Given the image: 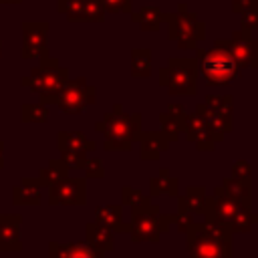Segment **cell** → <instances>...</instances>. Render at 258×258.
<instances>
[{
  "label": "cell",
  "mask_w": 258,
  "mask_h": 258,
  "mask_svg": "<svg viewBox=\"0 0 258 258\" xmlns=\"http://www.w3.org/2000/svg\"><path fill=\"white\" fill-rule=\"evenodd\" d=\"M105 8V12H113V14H119V12H125V14H131L133 10V4L131 0H99Z\"/></svg>",
  "instance_id": "8d00e7d4"
},
{
  "label": "cell",
  "mask_w": 258,
  "mask_h": 258,
  "mask_svg": "<svg viewBox=\"0 0 258 258\" xmlns=\"http://www.w3.org/2000/svg\"><path fill=\"white\" fill-rule=\"evenodd\" d=\"M79 167L85 169V175H87L89 179H101V177H105V167H103V161H101L99 157L87 155Z\"/></svg>",
  "instance_id": "836d02e7"
},
{
  "label": "cell",
  "mask_w": 258,
  "mask_h": 258,
  "mask_svg": "<svg viewBox=\"0 0 258 258\" xmlns=\"http://www.w3.org/2000/svg\"><path fill=\"white\" fill-rule=\"evenodd\" d=\"M56 143H58V151H75L81 155H89L97 149V143L89 139L83 131H58Z\"/></svg>",
  "instance_id": "e0dca14e"
},
{
  "label": "cell",
  "mask_w": 258,
  "mask_h": 258,
  "mask_svg": "<svg viewBox=\"0 0 258 258\" xmlns=\"http://www.w3.org/2000/svg\"><path fill=\"white\" fill-rule=\"evenodd\" d=\"M105 254L93 250L87 242H50L48 258H103Z\"/></svg>",
  "instance_id": "2e32d148"
},
{
  "label": "cell",
  "mask_w": 258,
  "mask_h": 258,
  "mask_svg": "<svg viewBox=\"0 0 258 258\" xmlns=\"http://www.w3.org/2000/svg\"><path fill=\"white\" fill-rule=\"evenodd\" d=\"M177 218H175V228H177V232H181V234H187L189 230H191V226L198 222L196 220V216L189 212V210H185V208H177Z\"/></svg>",
  "instance_id": "d590c367"
},
{
  "label": "cell",
  "mask_w": 258,
  "mask_h": 258,
  "mask_svg": "<svg viewBox=\"0 0 258 258\" xmlns=\"http://www.w3.org/2000/svg\"><path fill=\"white\" fill-rule=\"evenodd\" d=\"M244 208H252L250 204L240 202L238 198H234L224 185H216L212 196L206 198V206H204V214L202 218H208L216 224H224L230 228V224L234 222V218L244 210Z\"/></svg>",
  "instance_id": "9c48e42d"
},
{
  "label": "cell",
  "mask_w": 258,
  "mask_h": 258,
  "mask_svg": "<svg viewBox=\"0 0 258 258\" xmlns=\"http://www.w3.org/2000/svg\"><path fill=\"white\" fill-rule=\"evenodd\" d=\"M129 16L145 32H157L165 22V12L157 6H141L139 10H131Z\"/></svg>",
  "instance_id": "44dd1931"
},
{
  "label": "cell",
  "mask_w": 258,
  "mask_h": 258,
  "mask_svg": "<svg viewBox=\"0 0 258 258\" xmlns=\"http://www.w3.org/2000/svg\"><path fill=\"white\" fill-rule=\"evenodd\" d=\"M206 198H208L206 187L191 185V187L185 189V196H177V208H185L194 216H202L204 214V206H206Z\"/></svg>",
  "instance_id": "603a6c76"
},
{
  "label": "cell",
  "mask_w": 258,
  "mask_h": 258,
  "mask_svg": "<svg viewBox=\"0 0 258 258\" xmlns=\"http://www.w3.org/2000/svg\"><path fill=\"white\" fill-rule=\"evenodd\" d=\"M69 79V69L58 62V58L46 54L40 58V64L32 67L26 77L20 79L22 87H28L40 97V103L54 105L62 85Z\"/></svg>",
  "instance_id": "277c9868"
},
{
  "label": "cell",
  "mask_w": 258,
  "mask_h": 258,
  "mask_svg": "<svg viewBox=\"0 0 258 258\" xmlns=\"http://www.w3.org/2000/svg\"><path fill=\"white\" fill-rule=\"evenodd\" d=\"M105 18V8L99 0H85L83 22H101Z\"/></svg>",
  "instance_id": "e575fe53"
},
{
  "label": "cell",
  "mask_w": 258,
  "mask_h": 258,
  "mask_svg": "<svg viewBox=\"0 0 258 258\" xmlns=\"http://www.w3.org/2000/svg\"><path fill=\"white\" fill-rule=\"evenodd\" d=\"M48 22L46 20H24L20 24L22 30V58H42L48 54Z\"/></svg>",
  "instance_id": "8fae6325"
},
{
  "label": "cell",
  "mask_w": 258,
  "mask_h": 258,
  "mask_svg": "<svg viewBox=\"0 0 258 258\" xmlns=\"http://www.w3.org/2000/svg\"><path fill=\"white\" fill-rule=\"evenodd\" d=\"M222 185L240 202L250 204L252 206V179H242V177H234L228 175L222 179Z\"/></svg>",
  "instance_id": "d4e9b609"
},
{
  "label": "cell",
  "mask_w": 258,
  "mask_h": 258,
  "mask_svg": "<svg viewBox=\"0 0 258 258\" xmlns=\"http://www.w3.org/2000/svg\"><path fill=\"white\" fill-rule=\"evenodd\" d=\"M196 58L200 62V75L210 87L228 85L234 79L242 77V69L234 60L232 52L228 50L226 38H218L210 50H204L200 46L194 48Z\"/></svg>",
  "instance_id": "3957f363"
},
{
  "label": "cell",
  "mask_w": 258,
  "mask_h": 258,
  "mask_svg": "<svg viewBox=\"0 0 258 258\" xmlns=\"http://www.w3.org/2000/svg\"><path fill=\"white\" fill-rule=\"evenodd\" d=\"M95 222L113 230V232H129V222L123 220V204H107L95 208Z\"/></svg>",
  "instance_id": "ac0fdd59"
},
{
  "label": "cell",
  "mask_w": 258,
  "mask_h": 258,
  "mask_svg": "<svg viewBox=\"0 0 258 258\" xmlns=\"http://www.w3.org/2000/svg\"><path fill=\"white\" fill-rule=\"evenodd\" d=\"M121 196H123V204L129 206L131 212H135V210H143V208H147V206L153 204L149 196H145V194H141L139 189L129 187V185H125V187L121 189Z\"/></svg>",
  "instance_id": "f546056e"
},
{
  "label": "cell",
  "mask_w": 258,
  "mask_h": 258,
  "mask_svg": "<svg viewBox=\"0 0 258 258\" xmlns=\"http://www.w3.org/2000/svg\"><path fill=\"white\" fill-rule=\"evenodd\" d=\"M254 224H258V214H252V208H244L234 218V222L230 224V230L232 232H238V234H246V232L252 230Z\"/></svg>",
  "instance_id": "1f68e13d"
},
{
  "label": "cell",
  "mask_w": 258,
  "mask_h": 258,
  "mask_svg": "<svg viewBox=\"0 0 258 258\" xmlns=\"http://www.w3.org/2000/svg\"><path fill=\"white\" fill-rule=\"evenodd\" d=\"M167 113H169V115H173L175 119H179L181 123H183V121H185V117H187L185 107H183V105H179V103H171V105L167 107Z\"/></svg>",
  "instance_id": "b9f144b4"
},
{
  "label": "cell",
  "mask_w": 258,
  "mask_h": 258,
  "mask_svg": "<svg viewBox=\"0 0 258 258\" xmlns=\"http://www.w3.org/2000/svg\"><path fill=\"white\" fill-rule=\"evenodd\" d=\"M177 194H179V179L169 175V171L165 167H161L159 173L149 179V196L151 198H157V196H177Z\"/></svg>",
  "instance_id": "7402d4cb"
},
{
  "label": "cell",
  "mask_w": 258,
  "mask_h": 258,
  "mask_svg": "<svg viewBox=\"0 0 258 258\" xmlns=\"http://www.w3.org/2000/svg\"><path fill=\"white\" fill-rule=\"evenodd\" d=\"M194 143H196V149L198 151H214V147H216V141H214V137L210 135L208 129L204 133H200Z\"/></svg>",
  "instance_id": "ab89813d"
},
{
  "label": "cell",
  "mask_w": 258,
  "mask_h": 258,
  "mask_svg": "<svg viewBox=\"0 0 258 258\" xmlns=\"http://www.w3.org/2000/svg\"><path fill=\"white\" fill-rule=\"evenodd\" d=\"M95 99H97V89L85 77H77V79H67L54 105L64 115H79L89 105H93Z\"/></svg>",
  "instance_id": "ba28073f"
},
{
  "label": "cell",
  "mask_w": 258,
  "mask_h": 258,
  "mask_svg": "<svg viewBox=\"0 0 258 258\" xmlns=\"http://www.w3.org/2000/svg\"><path fill=\"white\" fill-rule=\"evenodd\" d=\"M20 119L22 123H46L48 107L44 103H24L20 107Z\"/></svg>",
  "instance_id": "4316f807"
},
{
  "label": "cell",
  "mask_w": 258,
  "mask_h": 258,
  "mask_svg": "<svg viewBox=\"0 0 258 258\" xmlns=\"http://www.w3.org/2000/svg\"><path fill=\"white\" fill-rule=\"evenodd\" d=\"M177 214H161L157 204H151L143 210L131 212L129 220V236L133 242H153L157 244L161 234L175 224Z\"/></svg>",
  "instance_id": "52a82bcc"
},
{
  "label": "cell",
  "mask_w": 258,
  "mask_h": 258,
  "mask_svg": "<svg viewBox=\"0 0 258 258\" xmlns=\"http://www.w3.org/2000/svg\"><path fill=\"white\" fill-rule=\"evenodd\" d=\"M50 206H85L87 204V179L85 177H62L48 185Z\"/></svg>",
  "instance_id": "30bf717a"
},
{
  "label": "cell",
  "mask_w": 258,
  "mask_h": 258,
  "mask_svg": "<svg viewBox=\"0 0 258 258\" xmlns=\"http://www.w3.org/2000/svg\"><path fill=\"white\" fill-rule=\"evenodd\" d=\"M4 165V143L0 141V167Z\"/></svg>",
  "instance_id": "7bdbcfd3"
},
{
  "label": "cell",
  "mask_w": 258,
  "mask_h": 258,
  "mask_svg": "<svg viewBox=\"0 0 258 258\" xmlns=\"http://www.w3.org/2000/svg\"><path fill=\"white\" fill-rule=\"evenodd\" d=\"M200 62L198 58H169L165 67L159 69V87L167 89L169 95L191 97L198 93Z\"/></svg>",
  "instance_id": "8992f818"
},
{
  "label": "cell",
  "mask_w": 258,
  "mask_h": 258,
  "mask_svg": "<svg viewBox=\"0 0 258 258\" xmlns=\"http://www.w3.org/2000/svg\"><path fill=\"white\" fill-rule=\"evenodd\" d=\"M0 56H2V44H0Z\"/></svg>",
  "instance_id": "f6af8a7d"
},
{
  "label": "cell",
  "mask_w": 258,
  "mask_h": 258,
  "mask_svg": "<svg viewBox=\"0 0 258 258\" xmlns=\"http://www.w3.org/2000/svg\"><path fill=\"white\" fill-rule=\"evenodd\" d=\"M196 113L204 117L206 121V129L210 131V135L214 137L216 143H220L224 139L226 133H230L234 129V123H232V115H222V113H214L210 109H206L204 103H198L196 105Z\"/></svg>",
  "instance_id": "9a60e30c"
},
{
  "label": "cell",
  "mask_w": 258,
  "mask_h": 258,
  "mask_svg": "<svg viewBox=\"0 0 258 258\" xmlns=\"http://www.w3.org/2000/svg\"><path fill=\"white\" fill-rule=\"evenodd\" d=\"M226 44L240 69H258L256 38L252 36L250 30H246V28L234 30L232 38H226Z\"/></svg>",
  "instance_id": "7c38bea8"
},
{
  "label": "cell",
  "mask_w": 258,
  "mask_h": 258,
  "mask_svg": "<svg viewBox=\"0 0 258 258\" xmlns=\"http://www.w3.org/2000/svg\"><path fill=\"white\" fill-rule=\"evenodd\" d=\"M159 127H161L159 131L169 139V143L171 141H177L179 135L183 133V123L179 119H175L173 115H169L167 111L159 113Z\"/></svg>",
  "instance_id": "83f0119b"
},
{
  "label": "cell",
  "mask_w": 258,
  "mask_h": 258,
  "mask_svg": "<svg viewBox=\"0 0 258 258\" xmlns=\"http://www.w3.org/2000/svg\"><path fill=\"white\" fill-rule=\"evenodd\" d=\"M232 175L242 179H252V165L248 159H236L232 163Z\"/></svg>",
  "instance_id": "74e56055"
},
{
  "label": "cell",
  "mask_w": 258,
  "mask_h": 258,
  "mask_svg": "<svg viewBox=\"0 0 258 258\" xmlns=\"http://www.w3.org/2000/svg\"><path fill=\"white\" fill-rule=\"evenodd\" d=\"M113 234H115L113 230H109V228L97 224L95 220H93V222H87V226H85V240H87V244H89L93 250L101 252V254L115 250Z\"/></svg>",
  "instance_id": "ffe728a7"
},
{
  "label": "cell",
  "mask_w": 258,
  "mask_h": 258,
  "mask_svg": "<svg viewBox=\"0 0 258 258\" xmlns=\"http://www.w3.org/2000/svg\"><path fill=\"white\" fill-rule=\"evenodd\" d=\"M20 214H0V252H18L20 240Z\"/></svg>",
  "instance_id": "4fadbf2b"
},
{
  "label": "cell",
  "mask_w": 258,
  "mask_h": 258,
  "mask_svg": "<svg viewBox=\"0 0 258 258\" xmlns=\"http://www.w3.org/2000/svg\"><path fill=\"white\" fill-rule=\"evenodd\" d=\"M256 50H258V38H256Z\"/></svg>",
  "instance_id": "bcb514c9"
},
{
  "label": "cell",
  "mask_w": 258,
  "mask_h": 258,
  "mask_svg": "<svg viewBox=\"0 0 258 258\" xmlns=\"http://www.w3.org/2000/svg\"><path fill=\"white\" fill-rule=\"evenodd\" d=\"M204 105H206V109H210L214 113H222V115H232V111H234L232 95H206Z\"/></svg>",
  "instance_id": "f1b7e54d"
},
{
  "label": "cell",
  "mask_w": 258,
  "mask_h": 258,
  "mask_svg": "<svg viewBox=\"0 0 258 258\" xmlns=\"http://www.w3.org/2000/svg\"><path fill=\"white\" fill-rule=\"evenodd\" d=\"M250 10H258V0H232V12L244 14Z\"/></svg>",
  "instance_id": "60d3db41"
},
{
  "label": "cell",
  "mask_w": 258,
  "mask_h": 258,
  "mask_svg": "<svg viewBox=\"0 0 258 258\" xmlns=\"http://www.w3.org/2000/svg\"><path fill=\"white\" fill-rule=\"evenodd\" d=\"M167 22V36L175 40L177 48L181 50H194L200 40L206 38V24L200 20V16L191 10H187V4L179 2L175 10L165 12Z\"/></svg>",
  "instance_id": "5b68a950"
},
{
  "label": "cell",
  "mask_w": 258,
  "mask_h": 258,
  "mask_svg": "<svg viewBox=\"0 0 258 258\" xmlns=\"http://www.w3.org/2000/svg\"><path fill=\"white\" fill-rule=\"evenodd\" d=\"M97 133H105V151H131L141 135V113H125L121 103H115L109 113L95 125Z\"/></svg>",
  "instance_id": "6da1fadb"
},
{
  "label": "cell",
  "mask_w": 258,
  "mask_h": 258,
  "mask_svg": "<svg viewBox=\"0 0 258 258\" xmlns=\"http://www.w3.org/2000/svg\"><path fill=\"white\" fill-rule=\"evenodd\" d=\"M22 0H0V4H20Z\"/></svg>",
  "instance_id": "ee69618b"
},
{
  "label": "cell",
  "mask_w": 258,
  "mask_h": 258,
  "mask_svg": "<svg viewBox=\"0 0 258 258\" xmlns=\"http://www.w3.org/2000/svg\"><path fill=\"white\" fill-rule=\"evenodd\" d=\"M240 28H246L250 32H258V10H250L240 14Z\"/></svg>",
  "instance_id": "f35d334b"
},
{
  "label": "cell",
  "mask_w": 258,
  "mask_h": 258,
  "mask_svg": "<svg viewBox=\"0 0 258 258\" xmlns=\"http://www.w3.org/2000/svg\"><path fill=\"white\" fill-rule=\"evenodd\" d=\"M232 234L228 226L202 218L185 234L189 258H232Z\"/></svg>",
  "instance_id": "7a4b0ae2"
},
{
  "label": "cell",
  "mask_w": 258,
  "mask_h": 258,
  "mask_svg": "<svg viewBox=\"0 0 258 258\" xmlns=\"http://www.w3.org/2000/svg\"><path fill=\"white\" fill-rule=\"evenodd\" d=\"M56 10L64 14L71 22H83L85 0H56Z\"/></svg>",
  "instance_id": "4dcf8cb0"
},
{
  "label": "cell",
  "mask_w": 258,
  "mask_h": 258,
  "mask_svg": "<svg viewBox=\"0 0 258 258\" xmlns=\"http://www.w3.org/2000/svg\"><path fill=\"white\" fill-rule=\"evenodd\" d=\"M69 169H71V165L64 163L60 157H58V159H50V161L46 163V167H42V169L38 171V179H40L42 185L48 187V185H52L54 181L67 177V175H69Z\"/></svg>",
  "instance_id": "cb8c5ba5"
},
{
  "label": "cell",
  "mask_w": 258,
  "mask_h": 258,
  "mask_svg": "<svg viewBox=\"0 0 258 258\" xmlns=\"http://www.w3.org/2000/svg\"><path fill=\"white\" fill-rule=\"evenodd\" d=\"M139 159L141 161H157L161 153L169 147V139L161 131H141L139 135Z\"/></svg>",
  "instance_id": "5bb4252c"
},
{
  "label": "cell",
  "mask_w": 258,
  "mask_h": 258,
  "mask_svg": "<svg viewBox=\"0 0 258 258\" xmlns=\"http://www.w3.org/2000/svg\"><path fill=\"white\" fill-rule=\"evenodd\" d=\"M131 75L135 79H145L151 75V50L149 48L131 50Z\"/></svg>",
  "instance_id": "484cf974"
},
{
  "label": "cell",
  "mask_w": 258,
  "mask_h": 258,
  "mask_svg": "<svg viewBox=\"0 0 258 258\" xmlns=\"http://www.w3.org/2000/svg\"><path fill=\"white\" fill-rule=\"evenodd\" d=\"M42 198V183L38 177H24L18 185L12 187L14 206H36Z\"/></svg>",
  "instance_id": "d6986e66"
},
{
  "label": "cell",
  "mask_w": 258,
  "mask_h": 258,
  "mask_svg": "<svg viewBox=\"0 0 258 258\" xmlns=\"http://www.w3.org/2000/svg\"><path fill=\"white\" fill-rule=\"evenodd\" d=\"M204 131H206V121H204V117L198 115L196 111H194V113H187V117H185V121H183V135H185V139H187V141H196V137H198L200 133H204Z\"/></svg>",
  "instance_id": "d6a6232c"
}]
</instances>
